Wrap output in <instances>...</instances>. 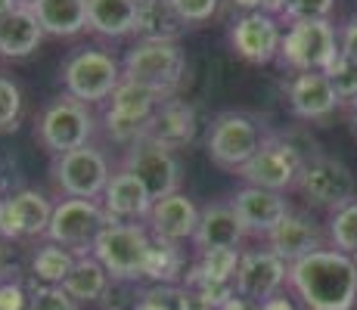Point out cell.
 <instances>
[{
  "label": "cell",
  "mask_w": 357,
  "mask_h": 310,
  "mask_svg": "<svg viewBox=\"0 0 357 310\" xmlns=\"http://www.w3.org/2000/svg\"><path fill=\"white\" fill-rule=\"evenodd\" d=\"M75 261L78 254L66 245H56V242H47L34 251L31 258V277L40 279V286H63L66 277L72 273Z\"/></svg>",
  "instance_id": "obj_29"
},
{
  "label": "cell",
  "mask_w": 357,
  "mask_h": 310,
  "mask_svg": "<svg viewBox=\"0 0 357 310\" xmlns=\"http://www.w3.org/2000/svg\"><path fill=\"white\" fill-rule=\"evenodd\" d=\"M121 168H128L146 186L153 202L171 196V192H181V162H177V155L171 149L159 146V143H153L149 137H140L137 143H130Z\"/></svg>",
  "instance_id": "obj_12"
},
{
  "label": "cell",
  "mask_w": 357,
  "mask_h": 310,
  "mask_svg": "<svg viewBox=\"0 0 357 310\" xmlns=\"http://www.w3.org/2000/svg\"><path fill=\"white\" fill-rule=\"evenodd\" d=\"M230 208L236 211L245 236H264V239L292 211L289 202H286V192H271V189H261V186L236 189L230 199Z\"/></svg>",
  "instance_id": "obj_16"
},
{
  "label": "cell",
  "mask_w": 357,
  "mask_h": 310,
  "mask_svg": "<svg viewBox=\"0 0 357 310\" xmlns=\"http://www.w3.org/2000/svg\"><path fill=\"white\" fill-rule=\"evenodd\" d=\"M261 307H264V310H305V307L298 304V301L289 298L286 292H280V295H273V298H267Z\"/></svg>",
  "instance_id": "obj_43"
},
{
  "label": "cell",
  "mask_w": 357,
  "mask_h": 310,
  "mask_svg": "<svg viewBox=\"0 0 357 310\" xmlns=\"http://www.w3.org/2000/svg\"><path fill=\"white\" fill-rule=\"evenodd\" d=\"M289 282V264L271 248H252L239 254V267L233 277V292L252 304H264L267 298L283 292Z\"/></svg>",
  "instance_id": "obj_14"
},
{
  "label": "cell",
  "mask_w": 357,
  "mask_h": 310,
  "mask_svg": "<svg viewBox=\"0 0 357 310\" xmlns=\"http://www.w3.org/2000/svg\"><path fill=\"white\" fill-rule=\"evenodd\" d=\"M19 6V0H0V19L6 16V13H13Z\"/></svg>",
  "instance_id": "obj_45"
},
{
  "label": "cell",
  "mask_w": 357,
  "mask_h": 310,
  "mask_svg": "<svg viewBox=\"0 0 357 310\" xmlns=\"http://www.w3.org/2000/svg\"><path fill=\"white\" fill-rule=\"evenodd\" d=\"M245 230L239 224L236 211L230 208V202H215L208 208L199 211V226L193 242L199 251H211V248H239Z\"/></svg>",
  "instance_id": "obj_24"
},
{
  "label": "cell",
  "mask_w": 357,
  "mask_h": 310,
  "mask_svg": "<svg viewBox=\"0 0 357 310\" xmlns=\"http://www.w3.org/2000/svg\"><path fill=\"white\" fill-rule=\"evenodd\" d=\"M171 3H174V10L181 13V19L187 25H202L218 13L221 0H171Z\"/></svg>",
  "instance_id": "obj_37"
},
{
  "label": "cell",
  "mask_w": 357,
  "mask_h": 310,
  "mask_svg": "<svg viewBox=\"0 0 357 310\" xmlns=\"http://www.w3.org/2000/svg\"><path fill=\"white\" fill-rule=\"evenodd\" d=\"M236 6H243L245 13H267V16H283L286 0H233Z\"/></svg>",
  "instance_id": "obj_41"
},
{
  "label": "cell",
  "mask_w": 357,
  "mask_h": 310,
  "mask_svg": "<svg viewBox=\"0 0 357 310\" xmlns=\"http://www.w3.org/2000/svg\"><path fill=\"white\" fill-rule=\"evenodd\" d=\"M29 295L19 279L0 277V310H29Z\"/></svg>",
  "instance_id": "obj_38"
},
{
  "label": "cell",
  "mask_w": 357,
  "mask_h": 310,
  "mask_svg": "<svg viewBox=\"0 0 357 310\" xmlns=\"http://www.w3.org/2000/svg\"><path fill=\"white\" fill-rule=\"evenodd\" d=\"M174 288H171V286H153V288H146L143 301L134 310H174Z\"/></svg>",
  "instance_id": "obj_40"
},
{
  "label": "cell",
  "mask_w": 357,
  "mask_h": 310,
  "mask_svg": "<svg viewBox=\"0 0 357 310\" xmlns=\"http://www.w3.org/2000/svg\"><path fill=\"white\" fill-rule=\"evenodd\" d=\"M174 310H215V304H211L199 288L181 282V286L174 288Z\"/></svg>",
  "instance_id": "obj_39"
},
{
  "label": "cell",
  "mask_w": 357,
  "mask_h": 310,
  "mask_svg": "<svg viewBox=\"0 0 357 310\" xmlns=\"http://www.w3.org/2000/svg\"><path fill=\"white\" fill-rule=\"evenodd\" d=\"M295 186L301 189V196H305L307 202L320 205V208H333V211L354 202V189H357L351 168H348L345 162H339V158H329L324 153H314L307 158Z\"/></svg>",
  "instance_id": "obj_11"
},
{
  "label": "cell",
  "mask_w": 357,
  "mask_h": 310,
  "mask_svg": "<svg viewBox=\"0 0 357 310\" xmlns=\"http://www.w3.org/2000/svg\"><path fill=\"white\" fill-rule=\"evenodd\" d=\"M196 226H199V208L187 192H171V196L153 202L146 217V230L153 233V239L171 242V245H181L187 239H193Z\"/></svg>",
  "instance_id": "obj_18"
},
{
  "label": "cell",
  "mask_w": 357,
  "mask_h": 310,
  "mask_svg": "<svg viewBox=\"0 0 357 310\" xmlns=\"http://www.w3.org/2000/svg\"><path fill=\"white\" fill-rule=\"evenodd\" d=\"M354 261H357V254H354Z\"/></svg>",
  "instance_id": "obj_49"
},
{
  "label": "cell",
  "mask_w": 357,
  "mask_h": 310,
  "mask_svg": "<svg viewBox=\"0 0 357 310\" xmlns=\"http://www.w3.org/2000/svg\"><path fill=\"white\" fill-rule=\"evenodd\" d=\"M335 0H286L283 19L301 22V19H329Z\"/></svg>",
  "instance_id": "obj_36"
},
{
  "label": "cell",
  "mask_w": 357,
  "mask_h": 310,
  "mask_svg": "<svg viewBox=\"0 0 357 310\" xmlns=\"http://www.w3.org/2000/svg\"><path fill=\"white\" fill-rule=\"evenodd\" d=\"M44 40V29H40L38 16L31 13V6L19 3L13 13H6L0 19V56L3 59H25Z\"/></svg>",
  "instance_id": "obj_25"
},
{
  "label": "cell",
  "mask_w": 357,
  "mask_h": 310,
  "mask_svg": "<svg viewBox=\"0 0 357 310\" xmlns=\"http://www.w3.org/2000/svg\"><path fill=\"white\" fill-rule=\"evenodd\" d=\"M137 0H87V29L102 38H128L137 25Z\"/></svg>",
  "instance_id": "obj_27"
},
{
  "label": "cell",
  "mask_w": 357,
  "mask_h": 310,
  "mask_svg": "<svg viewBox=\"0 0 357 310\" xmlns=\"http://www.w3.org/2000/svg\"><path fill=\"white\" fill-rule=\"evenodd\" d=\"M53 217V205L44 192L38 189H19L3 199V239H34L47 236V226Z\"/></svg>",
  "instance_id": "obj_17"
},
{
  "label": "cell",
  "mask_w": 357,
  "mask_h": 310,
  "mask_svg": "<svg viewBox=\"0 0 357 310\" xmlns=\"http://www.w3.org/2000/svg\"><path fill=\"white\" fill-rule=\"evenodd\" d=\"M239 248H211V251H199V261L190 267V273L199 279L221 282V286H233L239 267Z\"/></svg>",
  "instance_id": "obj_31"
},
{
  "label": "cell",
  "mask_w": 357,
  "mask_h": 310,
  "mask_svg": "<svg viewBox=\"0 0 357 310\" xmlns=\"http://www.w3.org/2000/svg\"><path fill=\"white\" fill-rule=\"evenodd\" d=\"M351 124H354V130H357V100L351 102Z\"/></svg>",
  "instance_id": "obj_47"
},
{
  "label": "cell",
  "mask_w": 357,
  "mask_h": 310,
  "mask_svg": "<svg viewBox=\"0 0 357 310\" xmlns=\"http://www.w3.org/2000/svg\"><path fill=\"white\" fill-rule=\"evenodd\" d=\"M326 236H329V242H333V248H339V251L354 258L357 254V199L333 211Z\"/></svg>",
  "instance_id": "obj_32"
},
{
  "label": "cell",
  "mask_w": 357,
  "mask_h": 310,
  "mask_svg": "<svg viewBox=\"0 0 357 310\" xmlns=\"http://www.w3.org/2000/svg\"><path fill=\"white\" fill-rule=\"evenodd\" d=\"M125 72H121V62L106 50L97 47H84V50L72 53L63 65V87L72 100L93 106L102 102L115 93V87L121 84Z\"/></svg>",
  "instance_id": "obj_5"
},
{
  "label": "cell",
  "mask_w": 357,
  "mask_h": 310,
  "mask_svg": "<svg viewBox=\"0 0 357 310\" xmlns=\"http://www.w3.org/2000/svg\"><path fill=\"white\" fill-rule=\"evenodd\" d=\"M264 130L255 118L243 112H221L208 124V137H205V153L224 171L236 174L245 162L261 149L264 143Z\"/></svg>",
  "instance_id": "obj_8"
},
{
  "label": "cell",
  "mask_w": 357,
  "mask_h": 310,
  "mask_svg": "<svg viewBox=\"0 0 357 310\" xmlns=\"http://www.w3.org/2000/svg\"><path fill=\"white\" fill-rule=\"evenodd\" d=\"M137 3H140V0H137Z\"/></svg>",
  "instance_id": "obj_50"
},
{
  "label": "cell",
  "mask_w": 357,
  "mask_h": 310,
  "mask_svg": "<svg viewBox=\"0 0 357 310\" xmlns=\"http://www.w3.org/2000/svg\"><path fill=\"white\" fill-rule=\"evenodd\" d=\"M153 245H155V239L146 226L119 220V224L102 226L100 236L91 245V254L106 267L112 279L140 282V279H146Z\"/></svg>",
  "instance_id": "obj_2"
},
{
  "label": "cell",
  "mask_w": 357,
  "mask_h": 310,
  "mask_svg": "<svg viewBox=\"0 0 357 310\" xmlns=\"http://www.w3.org/2000/svg\"><path fill=\"white\" fill-rule=\"evenodd\" d=\"M339 31L329 19L289 22V29L283 31V44H280V62L292 68L295 75L329 72V65L339 59Z\"/></svg>",
  "instance_id": "obj_3"
},
{
  "label": "cell",
  "mask_w": 357,
  "mask_h": 310,
  "mask_svg": "<svg viewBox=\"0 0 357 310\" xmlns=\"http://www.w3.org/2000/svg\"><path fill=\"white\" fill-rule=\"evenodd\" d=\"M112 177L109 158L97 146H81L53 158V180L66 199H102Z\"/></svg>",
  "instance_id": "obj_10"
},
{
  "label": "cell",
  "mask_w": 357,
  "mask_h": 310,
  "mask_svg": "<svg viewBox=\"0 0 357 310\" xmlns=\"http://www.w3.org/2000/svg\"><path fill=\"white\" fill-rule=\"evenodd\" d=\"M162 100H168V96H162L159 91H153V87H146V84L121 78V84L109 96L106 115H102L106 134L112 137L115 143H121V146L137 143L140 137H146L149 118H153L155 109L162 106Z\"/></svg>",
  "instance_id": "obj_7"
},
{
  "label": "cell",
  "mask_w": 357,
  "mask_h": 310,
  "mask_svg": "<svg viewBox=\"0 0 357 310\" xmlns=\"http://www.w3.org/2000/svg\"><path fill=\"white\" fill-rule=\"evenodd\" d=\"M29 310H78V301L63 286H34L29 295Z\"/></svg>",
  "instance_id": "obj_34"
},
{
  "label": "cell",
  "mask_w": 357,
  "mask_h": 310,
  "mask_svg": "<svg viewBox=\"0 0 357 310\" xmlns=\"http://www.w3.org/2000/svg\"><path fill=\"white\" fill-rule=\"evenodd\" d=\"M267 248H271L273 254H280L286 264H295V261L307 258V254L320 251V248H326V245H324V233H320V226L314 224L311 217L298 215V211H289V215L273 226L271 236H267Z\"/></svg>",
  "instance_id": "obj_20"
},
{
  "label": "cell",
  "mask_w": 357,
  "mask_h": 310,
  "mask_svg": "<svg viewBox=\"0 0 357 310\" xmlns=\"http://www.w3.org/2000/svg\"><path fill=\"white\" fill-rule=\"evenodd\" d=\"M102 208H106L115 220H128L130 224V220L149 217L153 196H149L146 186L137 180L128 168H119V171H112L106 192H102Z\"/></svg>",
  "instance_id": "obj_22"
},
{
  "label": "cell",
  "mask_w": 357,
  "mask_h": 310,
  "mask_svg": "<svg viewBox=\"0 0 357 310\" xmlns=\"http://www.w3.org/2000/svg\"><path fill=\"white\" fill-rule=\"evenodd\" d=\"M183 277H187V264H183V251L181 245L171 242H159L155 239L153 254H149V267H146V279L155 282V286H181Z\"/></svg>",
  "instance_id": "obj_30"
},
{
  "label": "cell",
  "mask_w": 357,
  "mask_h": 310,
  "mask_svg": "<svg viewBox=\"0 0 357 310\" xmlns=\"http://www.w3.org/2000/svg\"><path fill=\"white\" fill-rule=\"evenodd\" d=\"M19 115H22V93L10 78L0 75V130L16 127Z\"/></svg>",
  "instance_id": "obj_35"
},
{
  "label": "cell",
  "mask_w": 357,
  "mask_h": 310,
  "mask_svg": "<svg viewBox=\"0 0 357 310\" xmlns=\"http://www.w3.org/2000/svg\"><path fill=\"white\" fill-rule=\"evenodd\" d=\"M339 50L357 62V16L345 25V29L339 31Z\"/></svg>",
  "instance_id": "obj_42"
},
{
  "label": "cell",
  "mask_w": 357,
  "mask_h": 310,
  "mask_svg": "<svg viewBox=\"0 0 357 310\" xmlns=\"http://www.w3.org/2000/svg\"><path fill=\"white\" fill-rule=\"evenodd\" d=\"M19 3H25V6H29V3H34V0H19Z\"/></svg>",
  "instance_id": "obj_48"
},
{
  "label": "cell",
  "mask_w": 357,
  "mask_h": 310,
  "mask_svg": "<svg viewBox=\"0 0 357 310\" xmlns=\"http://www.w3.org/2000/svg\"><path fill=\"white\" fill-rule=\"evenodd\" d=\"M128 81L146 84L162 96H177V87L187 75V53L181 44H143L137 40L121 59Z\"/></svg>",
  "instance_id": "obj_6"
},
{
  "label": "cell",
  "mask_w": 357,
  "mask_h": 310,
  "mask_svg": "<svg viewBox=\"0 0 357 310\" xmlns=\"http://www.w3.org/2000/svg\"><path fill=\"white\" fill-rule=\"evenodd\" d=\"M119 224L93 199H63L53 205V217L47 226V239L56 245H93L102 226Z\"/></svg>",
  "instance_id": "obj_13"
},
{
  "label": "cell",
  "mask_w": 357,
  "mask_h": 310,
  "mask_svg": "<svg viewBox=\"0 0 357 310\" xmlns=\"http://www.w3.org/2000/svg\"><path fill=\"white\" fill-rule=\"evenodd\" d=\"M289 288L305 310H354L357 261L339 248H320L289 264Z\"/></svg>",
  "instance_id": "obj_1"
},
{
  "label": "cell",
  "mask_w": 357,
  "mask_h": 310,
  "mask_svg": "<svg viewBox=\"0 0 357 310\" xmlns=\"http://www.w3.org/2000/svg\"><path fill=\"white\" fill-rule=\"evenodd\" d=\"M190 25L181 19L171 0H140L134 34L143 44H177Z\"/></svg>",
  "instance_id": "obj_23"
},
{
  "label": "cell",
  "mask_w": 357,
  "mask_h": 310,
  "mask_svg": "<svg viewBox=\"0 0 357 310\" xmlns=\"http://www.w3.org/2000/svg\"><path fill=\"white\" fill-rule=\"evenodd\" d=\"M326 78H329V84H333V91L339 96L342 106H351L357 100V62L351 56L339 53V59L329 65Z\"/></svg>",
  "instance_id": "obj_33"
},
{
  "label": "cell",
  "mask_w": 357,
  "mask_h": 310,
  "mask_svg": "<svg viewBox=\"0 0 357 310\" xmlns=\"http://www.w3.org/2000/svg\"><path fill=\"white\" fill-rule=\"evenodd\" d=\"M289 106L298 118L320 121L329 118L342 102L335 96L333 84H329L326 72H301L289 81Z\"/></svg>",
  "instance_id": "obj_21"
},
{
  "label": "cell",
  "mask_w": 357,
  "mask_h": 310,
  "mask_svg": "<svg viewBox=\"0 0 357 310\" xmlns=\"http://www.w3.org/2000/svg\"><path fill=\"white\" fill-rule=\"evenodd\" d=\"M29 6L50 38H75L87 29V0H34Z\"/></svg>",
  "instance_id": "obj_26"
},
{
  "label": "cell",
  "mask_w": 357,
  "mask_h": 310,
  "mask_svg": "<svg viewBox=\"0 0 357 310\" xmlns=\"http://www.w3.org/2000/svg\"><path fill=\"white\" fill-rule=\"evenodd\" d=\"M196 130H199L196 109L190 106L187 100L168 96V100H162V106L155 109L153 118H149L146 137L174 153V149H183L196 140Z\"/></svg>",
  "instance_id": "obj_19"
},
{
  "label": "cell",
  "mask_w": 357,
  "mask_h": 310,
  "mask_svg": "<svg viewBox=\"0 0 357 310\" xmlns=\"http://www.w3.org/2000/svg\"><path fill=\"white\" fill-rule=\"evenodd\" d=\"M230 44L243 59L267 65V62L280 59V44H283V29H280L277 16L267 13H245L233 22Z\"/></svg>",
  "instance_id": "obj_15"
},
{
  "label": "cell",
  "mask_w": 357,
  "mask_h": 310,
  "mask_svg": "<svg viewBox=\"0 0 357 310\" xmlns=\"http://www.w3.org/2000/svg\"><path fill=\"white\" fill-rule=\"evenodd\" d=\"M6 239H3V199H0V245H3Z\"/></svg>",
  "instance_id": "obj_46"
},
{
  "label": "cell",
  "mask_w": 357,
  "mask_h": 310,
  "mask_svg": "<svg viewBox=\"0 0 357 310\" xmlns=\"http://www.w3.org/2000/svg\"><path fill=\"white\" fill-rule=\"evenodd\" d=\"M307 155L295 146L286 137H267L261 143V149L243 168L236 171L245 180V186H261V189L271 192H286L298 183V174L305 168Z\"/></svg>",
  "instance_id": "obj_9"
},
{
  "label": "cell",
  "mask_w": 357,
  "mask_h": 310,
  "mask_svg": "<svg viewBox=\"0 0 357 310\" xmlns=\"http://www.w3.org/2000/svg\"><path fill=\"white\" fill-rule=\"evenodd\" d=\"M218 310H264V307H261V304H252V301L239 298V295H233V298H227Z\"/></svg>",
  "instance_id": "obj_44"
},
{
  "label": "cell",
  "mask_w": 357,
  "mask_h": 310,
  "mask_svg": "<svg viewBox=\"0 0 357 310\" xmlns=\"http://www.w3.org/2000/svg\"><path fill=\"white\" fill-rule=\"evenodd\" d=\"M93 134H97V118H93L91 106L72 100L68 93L56 96V100L40 112L38 127H34V137L40 140V146L53 155L91 146Z\"/></svg>",
  "instance_id": "obj_4"
},
{
  "label": "cell",
  "mask_w": 357,
  "mask_h": 310,
  "mask_svg": "<svg viewBox=\"0 0 357 310\" xmlns=\"http://www.w3.org/2000/svg\"><path fill=\"white\" fill-rule=\"evenodd\" d=\"M109 286H112V277H109V270L93 258V254H78L72 273H68L66 282H63V288L78 301V304L102 301V295L109 292Z\"/></svg>",
  "instance_id": "obj_28"
}]
</instances>
